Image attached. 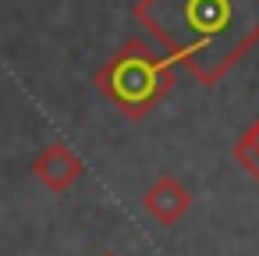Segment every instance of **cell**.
Masks as SVG:
<instances>
[{"label": "cell", "mask_w": 259, "mask_h": 256, "mask_svg": "<svg viewBox=\"0 0 259 256\" xmlns=\"http://www.w3.org/2000/svg\"><path fill=\"white\" fill-rule=\"evenodd\" d=\"M174 68L178 64L160 47H149L146 40L132 36L121 43V50L110 61H103L96 68L93 82H96L100 96L110 100L124 118L142 121L174 89Z\"/></svg>", "instance_id": "cell-2"}, {"label": "cell", "mask_w": 259, "mask_h": 256, "mask_svg": "<svg viewBox=\"0 0 259 256\" xmlns=\"http://www.w3.org/2000/svg\"><path fill=\"white\" fill-rule=\"evenodd\" d=\"M32 174L43 189L50 192H68L82 174H85V164L82 157L68 146V142H50L36 160H32Z\"/></svg>", "instance_id": "cell-3"}, {"label": "cell", "mask_w": 259, "mask_h": 256, "mask_svg": "<svg viewBox=\"0 0 259 256\" xmlns=\"http://www.w3.org/2000/svg\"><path fill=\"white\" fill-rule=\"evenodd\" d=\"M132 15L206 89L259 43V0H139Z\"/></svg>", "instance_id": "cell-1"}, {"label": "cell", "mask_w": 259, "mask_h": 256, "mask_svg": "<svg viewBox=\"0 0 259 256\" xmlns=\"http://www.w3.org/2000/svg\"><path fill=\"white\" fill-rule=\"evenodd\" d=\"M231 157L245 167V174L252 181H259V118L238 135V142L231 146Z\"/></svg>", "instance_id": "cell-5"}, {"label": "cell", "mask_w": 259, "mask_h": 256, "mask_svg": "<svg viewBox=\"0 0 259 256\" xmlns=\"http://www.w3.org/2000/svg\"><path fill=\"white\" fill-rule=\"evenodd\" d=\"M142 206H146V213H149L156 224L170 228V224H178V221L192 210V192H188L178 178L163 174V178H156V181L146 189Z\"/></svg>", "instance_id": "cell-4"}, {"label": "cell", "mask_w": 259, "mask_h": 256, "mask_svg": "<svg viewBox=\"0 0 259 256\" xmlns=\"http://www.w3.org/2000/svg\"><path fill=\"white\" fill-rule=\"evenodd\" d=\"M103 256H117V252H103Z\"/></svg>", "instance_id": "cell-6"}]
</instances>
